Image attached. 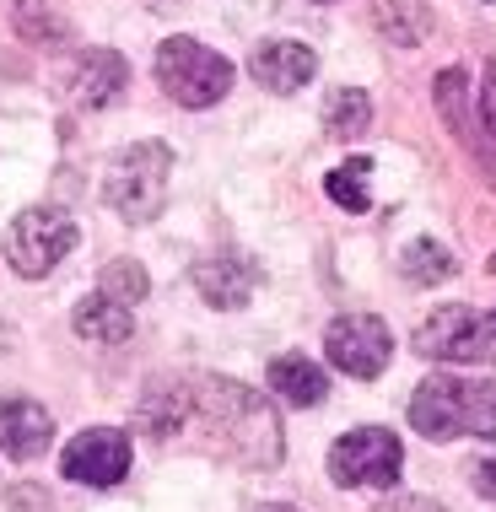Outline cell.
I'll list each match as a JSON object with an SVG mask.
<instances>
[{"instance_id":"cell-10","label":"cell","mask_w":496,"mask_h":512,"mask_svg":"<svg viewBox=\"0 0 496 512\" xmlns=\"http://www.w3.org/2000/svg\"><path fill=\"white\" fill-rule=\"evenodd\" d=\"M54 437V421L44 405H33V399H0V453H11V459H33V453H44Z\"/></svg>"},{"instance_id":"cell-2","label":"cell","mask_w":496,"mask_h":512,"mask_svg":"<svg viewBox=\"0 0 496 512\" xmlns=\"http://www.w3.org/2000/svg\"><path fill=\"white\" fill-rule=\"evenodd\" d=\"M157 81L178 108H211L232 87V60L195 44V38H168L157 49Z\"/></svg>"},{"instance_id":"cell-20","label":"cell","mask_w":496,"mask_h":512,"mask_svg":"<svg viewBox=\"0 0 496 512\" xmlns=\"http://www.w3.org/2000/svg\"><path fill=\"white\" fill-rule=\"evenodd\" d=\"M475 491H480V496H491V502H496V453H491V459H480V464H475Z\"/></svg>"},{"instance_id":"cell-14","label":"cell","mask_w":496,"mask_h":512,"mask_svg":"<svg viewBox=\"0 0 496 512\" xmlns=\"http://www.w3.org/2000/svg\"><path fill=\"white\" fill-rule=\"evenodd\" d=\"M130 329H135L130 308H124V302H114V297H103V292L76 308V335H81V340L119 345V340H130Z\"/></svg>"},{"instance_id":"cell-12","label":"cell","mask_w":496,"mask_h":512,"mask_svg":"<svg viewBox=\"0 0 496 512\" xmlns=\"http://www.w3.org/2000/svg\"><path fill=\"white\" fill-rule=\"evenodd\" d=\"M200 292L211 308H227L238 313L248 297H254V270L243 265V259H205L200 265Z\"/></svg>"},{"instance_id":"cell-9","label":"cell","mask_w":496,"mask_h":512,"mask_svg":"<svg viewBox=\"0 0 496 512\" xmlns=\"http://www.w3.org/2000/svg\"><path fill=\"white\" fill-rule=\"evenodd\" d=\"M248 71H254V81H259L265 92H275V98H292L297 87H308V81H313L319 60H313V49H308V44L275 38V44H259V49H254Z\"/></svg>"},{"instance_id":"cell-22","label":"cell","mask_w":496,"mask_h":512,"mask_svg":"<svg viewBox=\"0 0 496 512\" xmlns=\"http://www.w3.org/2000/svg\"><path fill=\"white\" fill-rule=\"evenodd\" d=\"M259 512H292V507H259Z\"/></svg>"},{"instance_id":"cell-4","label":"cell","mask_w":496,"mask_h":512,"mask_svg":"<svg viewBox=\"0 0 496 512\" xmlns=\"http://www.w3.org/2000/svg\"><path fill=\"white\" fill-rule=\"evenodd\" d=\"M71 248H76V221L60 205H33L6 232V259L17 275H49Z\"/></svg>"},{"instance_id":"cell-18","label":"cell","mask_w":496,"mask_h":512,"mask_svg":"<svg viewBox=\"0 0 496 512\" xmlns=\"http://www.w3.org/2000/svg\"><path fill=\"white\" fill-rule=\"evenodd\" d=\"M448 270H453V259H448L432 238H421V243L405 254V275H410V281H443Z\"/></svg>"},{"instance_id":"cell-6","label":"cell","mask_w":496,"mask_h":512,"mask_svg":"<svg viewBox=\"0 0 496 512\" xmlns=\"http://www.w3.org/2000/svg\"><path fill=\"white\" fill-rule=\"evenodd\" d=\"M416 351L432 362H496V318L475 308H443L416 329Z\"/></svg>"},{"instance_id":"cell-3","label":"cell","mask_w":496,"mask_h":512,"mask_svg":"<svg viewBox=\"0 0 496 512\" xmlns=\"http://www.w3.org/2000/svg\"><path fill=\"white\" fill-rule=\"evenodd\" d=\"M168 173H173V151L162 141H135L124 157L108 168V205L124 221H151L168 200Z\"/></svg>"},{"instance_id":"cell-16","label":"cell","mask_w":496,"mask_h":512,"mask_svg":"<svg viewBox=\"0 0 496 512\" xmlns=\"http://www.w3.org/2000/svg\"><path fill=\"white\" fill-rule=\"evenodd\" d=\"M367 173H372V162L367 157H351L346 168H335L329 173V200L335 205H346V211H367Z\"/></svg>"},{"instance_id":"cell-1","label":"cell","mask_w":496,"mask_h":512,"mask_svg":"<svg viewBox=\"0 0 496 512\" xmlns=\"http://www.w3.org/2000/svg\"><path fill=\"white\" fill-rule=\"evenodd\" d=\"M410 426L432 442L496 437V378H453L437 372L410 399Z\"/></svg>"},{"instance_id":"cell-13","label":"cell","mask_w":496,"mask_h":512,"mask_svg":"<svg viewBox=\"0 0 496 512\" xmlns=\"http://www.w3.org/2000/svg\"><path fill=\"white\" fill-rule=\"evenodd\" d=\"M270 389L281 399H292V405H324L329 378H324L319 362H308V356H275L270 362Z\"/></svg>"},{"instance_id":"cell-15","label":"cell","mask_w":496,"mask_h":512,"mask_svg":"<svg viewBox=\"0 0 496 512\" xmlns=\"http://www.w3.org/2000/svg\"><path fill=\"white\" fill-rule=\"evenodd\" d=\"M367 119H372V103H367V92H329V103H324V124H329V135H340V141H356V135L367 130Z\"/></svg>"},{"instance_id":"cell-17","label":"cell","mask_w":496,"mask_h":512,"mask_svg":"<svg viewBox=\"0 0 496 512\" xmlns=\"http://www.w3.org/2000/svg\"><path fill=\"white\" fill-rule=\"evenodd\" d=\"M103 297L135 308V302L146 297V270L135 265V259H114V265H103Z\"/></svg>"},{"instance_id":"cell-11","label":"cell","mask_w":496,"mask_h":512,"mask_svg":"<svg viewBox=\"0 0 496 512\" xmlns=\"http://www.w3.org/2000/svg\"><path fill=\"white\" fill-rule=\"evenodd\" d=\"M124 87H130V65H124L114 49H92V54H81V65H76V87H71L81 108H108Z\"/></svg>"},{"instance_id":"cell-5","label":"cell","mask_w":496,"mask_h":512,"mask_svg":"<svg viewBox=\"0 0 496 512\" xmlns=\"http://www.w3.org/2000/svg\"><path fill=\"white\" fill-rule=\"evenodd\" d=\"M399 437L383 432V426H362V432H346L329 448V475L340 486H356V491H389L399 480Z\"/></svg>"},{"instance_id":"cell-19","label":"cell","mask_w":496,"mask_h":512,"mask_svg":"<svg viewBox=\"0 0 496 512\" xmlns=\"http://www.w3.org/2000/svg\"><path fill=\"white\" fill-rule=\"evenodd\" d=\"M480 119H486L491 141H496V65L486 71V92H480Z\"/></svg>"},{"instance_id":"cell-7","label":"cell","mask_w":496,"mask_h":512,"mask_svg":"<svg viewBox=\"0 0 496 512\" xmlns=\"http://www.w3.org/2000/svg\"><path fill=\"white\" fill-rule=\"evenodd\" d=\"M324 351H329V362L340 372H351V378H378L394 356V335H389L383 318L356 313V318H335V324H329Z\"/></svg>"},{"instance_id":"cell-21","label":"cell","mask_w":496,"mask_h":512,"mask_svg":"<svg viewBox=\"0 0 496 512\" xmlns=\"http://www.w3.org/2000/svg\"><path fill=\"white\" fill-rule=\"evenodd\" d=\"M383 512H443V507H432L426 496H399V502H389Z\"/></svg>"},{"instance_id":"cell-8","label":"cell","mask_w":496,"mask_h":512,"mask_svg":"<svg viewBox=\"0 0 496 512\" xmlns=\"http://www.w3.org/2000/svg\"><path fill=\"white\" fill-rule=\"evenodd\" d=\"M60 475L81 480V486H119L130 475V437L114 426H92V432L71 437V448L60 453Z\"/></svg>"}]
</instances>
